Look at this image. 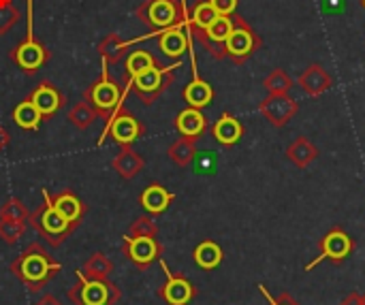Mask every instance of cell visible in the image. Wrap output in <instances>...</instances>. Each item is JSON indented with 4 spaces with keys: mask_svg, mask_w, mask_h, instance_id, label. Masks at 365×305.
Instances as JSON below:
<instances>
[{
    "mask_svg": "<svg viewBox=\"0 0 365 305\" xmlns=\"http://www.w3.org/2000/svg\"><path fill=\"white\" fill-rule=\"evenodd\" d=\"M160 267H163V272L167 274V282L158 289V297H160L167 305L190 304V301L195 299V295H197L195 284H192L188 278H184L182 274H171L169 267H167L163 261H160Z\"/></svg>",
    "mask_w": 365,
    "mask_h": 305,
    "instance_id": "5",
    "label": "cell"
},
{
    "mask_svg": "<svg viewBox=\"0 0 365 305\" xmlns=\"http://www.w3.org/2000/svg\"><path fill=\"white\" fill-rule=\"evenodd\" d=\"M321 257L312 263V265H308V269H312L317 263H321L323 259H331V261H336V263H340V261H344L351 252H353V242H351V237L349 235H344L342 231H334V233H329L325 239H323V244H321Z\"/></svg>",
    "mask_w": 365,
    "mask_h": 305,
    "instance_id": "6",
    "label": "cell"
},
{
    "mask_svg": "<svg viewBox=\"0 0 365 305\" xmlns=\"http://www.w3.org/2000/svg\"><path fill=\"white\" fill-rule=\"evenodd\" d=\"M124 257L141 272L150 269L156 261L163 257V246L156 242V237H124L122 242Z\"/></svg>",
    "mask_w": 365,
    "mask_h": 305,
    "instance_id": "4",
    "label": "cell"
},
{
    "mask_svg": "<svg viewBox=\"0 0 365 305\" xmlns=\"http://www.w3.org/2000/svg\"><path fill=\"white\" fill-rule=\"evenodd\" d=\"M227 49L235 56H244L252 49V36L246 30H233L227 38Z\"/></svg>",
    "mask_w": 365,
    "mask_h": 305,
    "instance_id": "19",
    "label": "cell"
},
{
    "mask_svg": "<svg viewBox=\"0 0 365 305\" xmlns=\"http://www.w3.org/2000/svg\"><path fill=\"white\" fill-rule=\"evenodd\" d=\"M364 4H365V0H364Z\"/></svg>",
    "mask_w": 365,
    "mask_h": 305,
    "instance_id": "37",
    "label": "cell"
},
{
    "mask_svg": "<svg viewBox=\"0 0 365 305\" xmlns=\"http://www.w3.org/2000/svg\"><path fill=\"white\" fill-rule=\"evenodd\" d=\"M17 62L24 68H36L43 62V49L36 43H26L19 51H17Z\"/></svg>",
    "mask_w": 365,
    "mask_h": 305,
    "instance_id": "21",
    "label": "cell"
},
{
    "mask_svg": "<svg viewBox=\"0 0 365 305\" xmlns=\"http://www.w3.org/2000/svg\"><path fill=\"white\" fill-rule=\"evenodd\" d=\"M41 118H43V115H41V111L34 107L32 100H26V103L17 105V109H15V113H13V120L17 122V126L26 128V130L38 128Z\"/></svg>",
    "mask_w": 365,
    "mask_h": 305,
    "instance_id": "16",
    "label": "cell"
},
{
    "mask_svg": "<svg viewBox=\"0 0 365 305\" xmlns=\"http://www.w3.org/2000/svg\"><path fill=\"white\" fill-rule=\"evenodd\" d=\"M113 167H115V171H118L122 177H133L135 173H139V171H141L143 160H141L135 152L124 150V152L113 160Z\"/></svg>",
    "mask_w": 365,
    "mask_h": 305,
    "instance_id": "17",
    "label": "cell"
},
{
    "mask_svg": "<svg viewBox=\"0 0 365 305\" xmlns=\"http://www.w3.org/2000/svg\"><path fill=\"white\" fill-rule=\"evenodd\" d=\"M312 156H314V152H312L306 143H295V145L291 148V158H293L295 162H299V165H306Z\"/></svg>",
    "mask_w": 365,
    "mask_h": 305,
    "instance_id": "31",
    "label": "cell"
},
{
    "mask_svg": "<svg viewBox=\"0 0 365 305\" xmlns=\"http://www.w3.org/2000/svg\"><path fill=\"white\" fill-rule=\"evenodd\" d=\"M160 47H163V51L169 53V56H180V53L186 49V38H184V34H182L180 30H173V32L163 34Z\"/></svg>",
    "mask_w": 365,
    "mask_h": 305,
    "instance_id": "22",
    "label": "cell"
},
{
    "mask_svg": "<svg viewBox=\"0 0 365 305\" xmlns=\"http://www.w3.org/2000/svg\"><path fill=\"white\" fill-rule=\"evenodd\" d=\"M214 137L225 143V145H233L240 137H242V126L235 118L231 115H222L218 120V124L214 126Z\"/></svg>",
    "mask_w": 365,
    "mask_h": 305,
    "instance_id": "13",
    "label": "cell"
},
{
    "mask_svg": "<svg viewBox=\"0 0 365 305\" xmlns=\"http://www.w3.org/2000/svg\"><path fill=\"white\" fill-rule=\"evenodd\" d=\"M24 235V222L0 218V239L4 244H15Z\"/></svg>",
    "mask_w": 365,
    "mask_h": 305,
    "instance_id": "24",
    "label": "cell"
},
{
    "mask_svg": "<svg viewBox=\"0 0 365 305\" xmlns=\"http://www.w3.org/2000/svg\"><path fill=\"white\" fill-rule=\"evenodd\" d=\"M118 98H120V92H118V88H115L113 83H109V81H103V83H98V86L92 90V103H94L98 109H103V111L113 109V107L118 105Z\"/></svg>",
    "mask_w": 365,
    "mask_h": 305,
    "instance_id": "15",
    "label": "cell"
},
{
    "mask_svg": "<svg viewBox=\"0 0 365 305\" xmlns=\"http://www.w3.org/2000/svg\"><path fill=\"white\" fill-rule=\"evenodd\" d=\"M111 137L118 141V143H130V141H135L139 135H141V126L137 124V120L135 118H130V115H118L115 120H113V124H111Z\"/></svg>",
    "mask_w": 365,
    "mask_h": 305,
    "instance_id": "9",
    "label": "cell"
},
{
    "mask_svg": "<svg viewBox=\"0 0 365 305\" xmlns=\"http://www.w3.org/2000/svg\"><path fill=\"white\" fill-rule=\"evenodd\" d=\"M171 158L178 162V165H186L190 158H192V154H195V150H192V145L188 143V141H180V143H175L173 148H171Z\"/></svg>",
    "mask_w": 365,
    "mask_h": 305,
    "instance_id": "29",
    "label": "cell"
},
{
    "mask_svg": "<svg viewBox=\"0 0 365 305\" xmlns=\"http://www.w3.org/2000/svg\"><path fill=\"white\" fill-rule=\"evenodd\" d=\"M32 103H34V107L41 111V115H51V113L58 111V107H60L62 100H60V96H58L56 90H51L49 86H43V88H38V90L34 92Z\"/></svg>",
    "mask_w": 365,
    "mask_h": 305,
    "instance_id": "14",
    "label": "cell"
},
{
    "mask_svg": "<svg viewBox=\"0 0 365 305\" xmlns=\"http://www.w3.org/2000/svg\"><path fill=\"white\" fill-rule=\"evenodd\" d=\"M73 305H115L122 299V291L109 280H88L77 274V282L66 291Z\"/></svg>",
    "mask_w": 365,
    "mask_h": 305,
    "instance_id": "3",
    "label": "cell"
},
{
    "mask_svg": "<svg viewBox=\"0 0 365 305\" xmlns=\"http://www.w3.org/2000/svg\"><path fill=\"white\" fill-rule=\"evenodd\" d=\"M156 224L150 218H137L130 224V237H156Z\"/></svg>",
    "mask_w": 365,
    "mask_h": 305,
    "instance_id": "27",
    "label": "cell"
},
{
    "mask_svg": "<svg viewBox=\"0 0 365 305\" xmlns=\"http://www.w3.org/2000/svg\"><path fill=\"white\" fill-rule=\"evenodd\" d=\"M340 305H365V297H361V295H357V293H353V295H349L344 301Z\"/></svg>",
    "mask_w": 365,
    "mask_h": 305,
    "instance_id": "34",
    "label": "cell"
},
{
    "mask_svg": "<svg viewBox=\"0 0 365 305\" xmlns=\"http://www.w3.org/2000/svg\"><path fill=\"white\" fill-rule=\"evenodd\" d=\"M195 263L205 269V272H212L216 269L220 263H222V250L218 244L214 242H203L195 248Z\"/></svg>",
    "mask_w": 365,
    "mask_h": 305,
    "instance_id": "11",
    "label": "cell"
},
{
    "mask_svg": "<svg viewBox=\"0 0 365 305\" xmlns=\"http://www.w3.org/2000/svg\"><path fill=\"white\" fill-rule=\"evenodd\" d=\"M205 128V118L197 111V109H186L180 113L178 118V130L184 135V137H197L201 135Z\"/></svg>",
    "mask_w": 365,
    "mask_h": 305,
    "instance_id": "12",
    "label": "cell"
},
{
    "mask_svg": "<svg viewBox=\"0 0 365 305\" xmlns=\"http://www.w3.org/2000/svg\"><path fill=\"white\" fill-rule=\"evenodd\" d=\"M4 145H6V133L0 130V148H4Z\"/></svg>",
    "mask_w": 365,
    "mask_h": 305,
    "instance_id": "36",
    "label": "cell"
},
{
    "mask_svg": "<svg viewBox=\"0 0 365 305\" xmlns=\"http://www.w3.org/2000/svg\"><path fill=\"white\" fill-rule=\"evenodd\" d=\"M237 0H212V6L218 11V15H229L235 9Z\"/></svg>",
    "mask_w": 365,
    "mask_h": 305,
    "instance_id": "32",
    "label": "cell"
},
{
    "mask_svg": "<svg viewBox=\"0 0 365 305\" xmlns=\"http://www.w3.org/2000/svg\"><path fill=\"white\" fill-rule=\"evenodd\" d=\"M43 197H45V203L30 216V224L43 235V239H45L51 248H58V246H62V244L68 239V235L77 229V224L64 220V218L53 210V205H51L47 192H43Z\"/></svg>",
    "mask_w": 365,
    "mask_h": 305,
    "instance_id": "2",
    "label": "cell"
},
{
    "mask_svg": "<svg viewBox=\"0 0 365 305\" xmlns=\"http://www.w3.org/2000/svg\"><path fill=\"white\" fill-rule=\"evenodd\" d=\"M231 32H233V24H231V19L225 17V15H218V17L214 19V24L207 28V34H210L214 41H227Z\"/></svg>",
    "mask_w": 365,
    "mask_h": 305,
    "instance_id": "25",
    "label": "cell"
},
{
    "mask_svg": "<svg viewBox=\"0 0 365 305\" xmlns=\"http://www.w3.org/2000/svg\"><path fill=\"white\" fill-rule=\"evenodd\" d=\"M135 86H137L141 92H152V90H156V88L160 86V71L154 68V66H150V68L137 73V75H135Z\"/></svg>",
    "mask_w": 365,
    "mask_h": 305,
    "instance_id": "23",
    "label": "cell"
},
{
    "mask_svg": "<svg viewBox=\"0 0 365 305\" xmlns=\"http://www.w3.org/2000/svg\"><path fill=\"white\" fill-rule=\"evenodd\" d=\"M216 17H218V11L212 6V2L210 4H199L197 11H195V24L201 26V28H205V30L214 24Z\"/></svg>",
    "mask_w": 365,
    "mask_h": 305,
    "instance_id": "28",
    "label": "cell"
},
{
    "mask_svg": "<svg viewBox=\"0 0 365 305\" xmlns=\"http://www.w3.org/2000/svg\"><path fill=\"white\" fill-rule=\"evenodd\" d=\"M111 272H113V263L105 254L96 252L83 263V267L77 274H81L88 280H107Z\"/></svg>",
    "mask_w": 365,
    "mask_h": 305,
    "instance_id": "10",
    "label": "cell"
},
{
    "mask_svg": "<svg viewBox=\"0 0 365 305\" xmlns=\"http://www.w3.org/2000/svg\"><path fill=\"white\" fill-rule=\"evenodd\" d=\"M152 66V58H150V53H145V51H137V53H133L130 58H128V71L133 73V75H137V73H141V71H145V68H150Z\"/></svg>",
    "mask_w": 365,
    "mask_h": 305,
    "instance_id": "30",
    "label": "cell"
},
{
    "mask_svg": "<svg viewBox=\"0 0 365 305\" xmlns=\"http://www.w3.org/2000/svg\"><path fill=\"white\" fill-rule=\"evenodd\" d=\"M32 305H62V301H58L53 295H43L38 301H34Z\"/></svg>",
    "mask_w": 365,
    "mask_h": 305,
    "instance_id": "35",
    "label": "cell"
},
{
    "mask_svg": "<svg viewBox=\"0 0 365 305\" xmlns=\"http://www.w3.org/2000/svg\"><path fill=\"white\" fill-rule=\"evenodd\" d=\"M49 201H51L53 210H56L64 220H68V222H73V224H79V220H81L83 214H86V207L81 205V201H79L73 192H68V190H64V192H60V195H56V197H49Z\"/></svg>",
    "mask_w": 365,
    "mask_h": 305,
    "instance_id": "7",
    "label": "cell"
},
{
    "mask_svg": "<svg viewBox=\"0 0 365 305\" xmlns=\"http://www.w3.org/2000/svg\"><path fill=\"white\" fill-rule=\"evenodd\" d=\"M173 201V195H169L163 186L154 184V186H148L143 192H141V205L150 212V214H160L169 207V203Z\"/></svg>",
    "mask_w": 365,
    "mask_h": 305,
    "instance_id": "8",
    "label": "cell"
},
{
    "mask_svg": "<svg viewBox=\"0 0 365 305\" xmlns=\"http://www.w3.org/2000/svg\"><path fill=\"white\" fill-rule=\"evenodd\" d=\"M186 100L192 105V107H203L212 100V88L203 81H195L186 88Z\"/></svg>",
    "mask_w": 365,
    "mask_h": 305,
    "instance_id": "18",
    "label": "cell"
},
{
    "mask_svg": "<svg viewBox=\"0 0 365 305\" xmlns=\"http://www.w3.org/2000/svg\"><path fill=\"white\" fill-rule=\"evenodd\" d=\"M26 216H28L26 207L21 205V201H15V199H9L2 205V210H0V218H4V220H19V222H24Z\"/></svg>",
    "mask_w": 365,
    "mask_h": 305,
    "instance_id": "26",
    "label": "cell"
},
{
    "mask_svg": "<svg viewBox=\"0 0 365 305\" xmlns=\"http://www.w3.org/2000/svg\"><path fill=\"white\" fill-rule=\"evenodd\" d=\"M261 291H263V295L269 299V305H299L295 299H293V297H291V295H278V297H272L263 286H261Z\"/></svg>",
    "mask_w": 365,
    "mask_h": 305,
    "instance_id": "33",
    "label": "cell"
},
{
    "mask_svg": "<svg viewBox=\"0 0 365 305\" xmlns=\"http://www.w3.org/2000/svg\"><path fill=\"white\" fill-rule=\"evenodd\" d=\"M150 19H152V24H156V26H167V24H171V21L175 19V9H173V4L167 2V0L154 2L152 9H150Z\"/></svg>",
    "mask_w": 365,
    "mask_h": 305,
    "instance_id": "20",
    "label": "cell"
},
{
    "mask_svg": "<svg viewBox=\"0 0 365 305\" xmlns=\"http://www.w3.org/2000/svg\"><path fill=\"white\" fill-rule=\"evenodd\" d=\"M62 272V265L41 246V244H30L19 257L13 259L11 263V274L30 291L38 293L43 291L58 274Z\"/></svg>",
    "mask_w": 365,
    "mask_h": 305,
    "instance_id": "1",
    "label": "cell"
}]
</instances>
